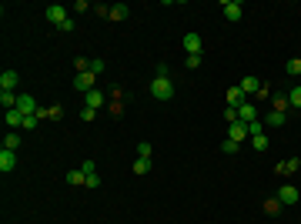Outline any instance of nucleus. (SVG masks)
<instances>
[{"instance_id": "10", "label": "nucleus", "mask_w": 301, "mask_h": 224, "mask_svg": "<svg viewBox=\"0 0 301 224\" xmlns=\"http://www.w3.org/2000/svg\"><path fill=\"white\" fill-rule=\"evenodd\" d=\"M238 121H245V124H251V121H258V107L251 101H245L241 107H238Z\"/></svg>"}, {"instance_id": "39", "label": "nucleus", "mask_w": 301, "mask_h": 224, "mask_svg": "<svg viewBox=\"0 0 301 224\" xmlns=\"http://www.w3.org/2000/svg\"><path fill=\"white\" fill-rule=\"evenodd\" d=\"M154 77H171V74H167V64H157V70H154Z\"/></svg>"}, {"instance_id": "21", "label": "nucleus", "mask_w": 301, "mask_h": 224, "mask_svg": "<svg viewBox=\"0 0 301 224\" xmlns=\"http://www.w3.org/2000/svg\"><path fill=\"white\" fill-rule=\"evenodd\" d=\"M288 104L295 107V111H301V84H295V87L288 90Z\"/></svg>"}, {"instance_id": "3", "label": "nucleus", "mask_w": 301, "mask_h": 224, "mask_svg": "<svg viewBox=\"0 0 301 224\" xmlns=\"http://www.w3.org/2000/svg\"><path fill=\"white\" fill-rule=\"evenodd\" d=\"M17 111H20L23 117H30V114H37V111H40V104L33 101L30 94H17Z\"/></svg>"}, {"instance_id": "20", "label": "nucleus", "mask_w": 301, "mask_h": 224, "mask_svg": "<svg viewBox=\"0 0 301 224\" xmlns=\"http://www.w3.org/2000/svg\"><path fill=\"white\" fill-rule=\"evenodd\" d=\"M84 97H87V107H94V111H97V107H104V94H100V90H87Z\"/></svg>"}, {"instance_id": "11", "label": "nucleus", "mask_w": 301, "mask_h": 224, "mask_svg": "<svg viewBox=\"0 0 301 224\" xmlns=\"http://www.w3.org/2000/svg\"><path fill=\"white\" fill-rule=\"evenodd\" d=\"M17 168V154H13V151H7V147H3V151H0V171H3V174H7V171H13Z\"/></svg>"}, {"instance_id": "15", "label": "nucleus", "mask_w": 301, "mask_h": 224, "mask_svg": "<svg viewBox=\"0 0 301 224\" xmlns=\"http://www.w3.org/2000/svg\"><path fill=\"white\" fill-rule=\"evenodd\" d=\"M238 87L245 90V97H248V94H261V80H258V77H245Z\"/></svg>"}, {"instance_id": "8", "label": "nucleus", "mask_w": 301, "mask_h": 224, "mask_svg": "<svg viewBox=\"0 0 301 224\" xmlns=\"http://www.w3.org/2000/svg\"><path fill=\"white\" fill-rule=\"evenodd\" d=\"M275 171H278L281 178H291L295 171H301V161H298V157H288V161H281V164H275Z\"/></svg>"}, {"instance_id": "29", "label": "nucleus", "mask_w": 301, "mask_h": 224, "mask_svg": "<svg viewBox=\"0 0 301 224\" xmlns=\"http://www.w3.org/2000/svg\"><path fill=\"white\" fill-rule=\"evenodd\" d=\"M281 208H285V204H281L278 198H271V201H265V211H268V214H278Z\"/></svg>"}, {"instance_id": "4", "label": "nucleus", "mask_w": 301, "mask_h": 224, "mask_svg": "<svg viewBox=\"0 0 301 224\" xmlns=\"http://www.w3.org/2000/svg\"><path fill=\"white\" fill-rule=\"evenodd\" d=\"M221 10H224V17L234 23V20H241V13H245V3H241V0H224Z\"/></svg>"}, {"instance_id": "40", "label": "nucleus", "mask_w": 301, "mask_h": 224, "mask_svg": "<svg viewBox=\"0 0 301 224\" xmlns=\"http://www.w3.org/2000/svg\"><path fill=\"white\" fill-rule=\"evenodd\" d=\"M80 171H84V174H94L97 168H94V161H84V164H80Z\"/></svg>"}, {"instance_id": "30", "label": "nucleus", "mask_w": 301, "mask_h": 224, "mask_svg": "<svg viewBox=\"0 0 301 224\" xmlns=\"http://www.w3.org/2000/svg\"><path fill=\"white\" fill-rule=\"evenodd\" d=\"M221 151H224V154H234V151H238V141H231V137H224V141H221Z\"/></svg>"}, {"instance_id": "27", "label": "nucleus", "mask_w": 301, "mask_h": 224, "mask_svg": "<svg viewBox=\"0 0 301 224\" xmlns=\"http://www.w3.org/2000/svg\"><path fill=\"white\" fill-rule=\"evenodd\" d=\"M265 131H268V127H265V121H251V124H248V134H251V137L265 134Z\"/></svg>"}, {"instance_id": "6", "label": "nucleus", "mask_w": 301, "mask_h": 224, "mask_svg": "<svg viewBox=\"0 0 301 224\" xmlns=\"http://www.w3.org/2000/svg\"><path fill=\"white\" fill-rule=\"evenodd\" d=\"M275 198H278L281 204H298V198H301V191L295 188V184H285V188H281L278 194H275Z\"/></svg>"}, {"instance_id": "7", "label": "nucleus", "mask_w": 301, "mask_h": 224, "mask_svg": "<svg viewBox=\"0 0 301 224\" xmlns=\"http://www.w3.org/2000/svg\"><path fill=\"white\" fill-rule=\"evenodd\" d=\"M94 80H97V74H90V70H84V74H74V87L77 90H94Z\"/></svg>"}, {"instance_id": "37", "label": "nucleus", "mask_w": 301, "mask_h": 224, "mask_svg": "<svg viewBox=\"0 0 301 224\" xmlns=\"http://www.w3.org/2000/svg\"><path fill=\"white\" fill-rule=\"evenodd\" d=\"M87 188H100V174H97V171L87 174Z\"/></svg>"}, {"instance_id": "35", "label": "nucleus", "mask_w": 301, "mask_h": 224, "mask_svg": "<svg viewBox=\"0 0 301 224\" xmlns=\"http://www.w3.org/2000/svg\"><path fill=\"white\" fill-rule=\"evenodd\" d=\"M104 67H107V64H104L100 57H97V60H90V74H104Z\"/></svg>"}, {"instance_id": "23", "label": "nucleus", "mask_w": 301, "mask_h": 224, "mask_svg": "<svg viewBox=\"0 0 301 224\" xmlns=\"http://www.w3.org/2000/svg\"><path fill=\"white\" fill-rule=\"evenodd\" d=\"M7 127H23V114L13 107V111H7Z\"/></svg>"}, {"instance_id": "25", "label": "nucleus", "mask_w": 301, "mask_h": 224, "mask_svg": "<svg viewBox=\"0 0 301 224\" xmlns=\"http://www.w3.org/2000/svg\"><path fill=\"white\" fill-rule=\"evenodd\" d=\"M285 70H288L291 77H298V74H301V57H291L288 64H285Z\"/></svg>"}, {"instance_id": "36", "label": "nucleus", "mask_w": 301, "mask_h": 224, "mask_svg": "<svg viewBox=\"0 0 301 224\" xmlns=\"http://www.w3.org/2000/svg\"><path fill=\"white\" fill-rule=\"evenodd\" d=\"M224 121H228V124L238 121V107H224Z\"/></svg>"}, {"instance_id": "34", "label": "nucleus", "mask_w": 301, "mask_h": 224, "mask_svg": "<svg viewBox=\"0 0 301 224\" xmlns=\"http://www.w3.org/2000/svg\"><path fill=\"white\" fill-rule=\"evenodd\" d=\"M151 154H154L151 144H137V157H147V161H151Z\"/></svg>"}, {"instance_id": "2", "label": "nucleus", "mask_w": 301, "mask_h": 224, "mask_svg": "<svg viewBox=\"0 0 301 224\" xmlns=\"http://www.w3.org/2000/svg\"><path fill=\"white\" fill-rule=\"evenodd\" d=\"M44 17H47V23H54V27H60V23H64L67 17H70V13H67V7H60V3H50V7L44 10Z\"/></svg>"}, {"instance_id": "18", "label": "nucleus", "mask_w": 301, "mask_h": 224, "mask_svg": "<svg viewBox=\"0 0 301 224\" xmlns=\"http://www.w3.org/2000/svg\"><path fill=\"white\" fill-rule=\"evenodd\" d=\"M67 184H70V188H80V184H87V174H84V171H67Z\"/></svg>"}, {"instance_id": "12", "label": "nucleus", "mask_w": 301, "mask_h": 224, "mask_svg": "<svg viewBox=\"0 0 301 224\" xmlns=\"http://www.w3.org/2000/svg\"><path fill=\"white\" fill-rule=\"evenodd\" d=\"M107 17L111 20H127L131 17V7L127 3H114V7H107Z\"/></svg>"}, {"instance_id": "1", "label": "nucleus", "mask_w": 301, "mask_h": 224, "mask_svg": "<svg viewBox=\"0 0 301 224\" xmlns=\"http://www.w3.org/2000/svg\"><path fill=\"white\" fill-rule=\"evenodd\" d=\"M151 97H154V101H171V97H174L171 77H154L151 80Z\"/></svg>"}, {"instance_id": "22", "label": "nucleus", "mask_w": 301, "mask_h": 224, "mask_svg": "<svg viewBox=\"0 0 301 224\" xmlns=\"http://www.w3.org/2000/svg\"><path fill=\"white\" fill-rule=\"evenodd\" d=\"M288 107H291V104H288V94H275V101H271V111H281V114H285Z\"/></svg>"}, {"instance_id": "17", "label": "nucleus", "mask_w": 301, "mask_h": 224, "mask_svg": "<svg viewBox=\"0 0 301 224\" xmlns=\"http://www.w3.org/2000/svg\"><path fill=\"white\" fill-rule=\"evenodd\" d=\"M0 107H3V111H13V107H17V94H13V90H0Z\"/></svg>"}, {"instance_id": "32", "label": "nucleus", "mask_w": 301, "mask_h": 224, "mask_svg": "<svg viewBox=\"0 0 301 224\" xmlns=\"http://www.w3.org/2000/svg\"><path fill=\"white\" fill-rule=\"evenodd\" d=\"M80 117H84V121H94V117H97V111H94V107H87V104H84V107H80Z\"/></svg>"}, {"instance_id": "13", "label": "nucleus", "mask_w": 301, "mask_h": 224, "mask_svg": "<svg viewBox=\"0 0 301 224\" xmlns=\"http://www.w3.org/2000/svg\"><path fill=\"white\" fill-rule=\"evenodd\" d=\"M17 84H20L17 70H3V74H0V90H13Z\"/></svg>"}, {"instance_id": "26", "label": "nucleus", "mask_w": 301, "mask_h": 224, "mask_svg": "<svg viewBox=\"0 0 301 224\" xmlns=\"http://www.w3.org/2000/svg\"><path fill=\"white\" fill-rule=\"evenodd\" d=\"M3 147H7V151H17V147H20V134H13L10 131V134L3 137Z\"/></svg>"}, {"instance_id": "28", "label": "nucleus", "mask_w": 301, "mask_h": 224, "mask_svg": "<svg viewBox=\"0 0 301 224\" xmlns=\"http://www.w3.org/2000/svg\"><path fill=\"white\" fill-rule=\"evenodd\" d=\"M251 147H255V151H268V134H258V137H251Z\"/></svg>"}, {"instance_id": "19", "label": "nucleus", "mask_w": 301, "mask_h": 224, "mask_svg": "<svg viewBox=\"0 0 301 224\" xmlns=\"http://www.w3.org/2000/svg\"><path fill=\"white\" fill-rule=\"evenodd\" d=\"M285 121H288V114H281V111H271V114L265 117V127H281Z\"/></svg>"}, {"instance_id": "14", "label": "nucleus", "mask_w": 301, "mask_h": 224, "mask_svg": "<svg viewBox=\"0 0 301 224\" xmlns=\"http://www.w3.org/2000/svg\"><path fill=\"white\" fill-rule=\"evenodd\" d=\"M248 97H245V90L241 87H228V107H241Z\"/></svg>"}, {"instance_id": "24", "label": "nucleus", "mask_w": 301, "mask_h": 224, "mask_svg": "<svg viewBox=\"0 0 301 224\" xmlns=\"http://www.w3.org/2000/svg\"><path fill=\"white\" fill-rule=\"evenodd\" d=\"M131 171H134V174H147V171H151V161H147V157H137Z\"/></svg>"}, {"instance_id": "31", "label": "nucleus", "mask_w": 301, "mask_h": 224, "mask_svg": "<svg viewBox=\"0 0 301 224\" xmlns=\"http://www.w3.org/2000/svg\"><path fill=\"white\" fill-rule=\"evenodd\" d=\"M37 124H40V117H37V114H30V117H23V131H33Z\"/></svg>"}, {"instance_id": "38", "label": "nucleus", "mask_w": 301, "mask_h": 224, "mask_svg": "<svg viewBox=\"0 0 301 224\" xmlns=\"http://www.w3.org/2000/svg\"><path fill=\"white\" fill-rule=\"evenodd\" d=\"M60 30H64V34H70V30H74V17H67V20L60 23Z\"/></svg>"}, {"instance_id": "5", "label": "nucleus", "mask_w": 301, "mask_h": 224, "mask_svg": "<svg viewBox=\"0 0 301 224\" xmlns=\"http://www.w3.org/2000/svg\"><path fill=\"white\" fill-rule=\"evenodd\" d=\"M228 137H231V141H238V144H245L248 137V124L245 121H234V124H228Z\"/></svg>"}, {"instance_id": "16", "label": "nucleus", "mask_w": 301, "mask_h": 224, "mask_svg": "<svg viewBox=\"0 0 301 224\" xmlns=\"http://www.w3.org/2000/svg\"><path fill=\"white\" fill-rule=\"evenodd\" d=\"M37 117H47V121H60V117H64V107H40V111H37Z\"/></svg>"}, {"instance_id": "9", "label": "nucleus", "mask_w": 301, "mask_h": 224, "mask_svg": "<svg viewBox=\"0 0 301 224\" xmlns=\"http://www.w3.org/2000/svg\"><path fill=\"white\" fill-rule=\"evenodd\" d=\"M181 44H184V54H201V50H204V40H201V37L198 34H188V37H184V40H181Z\"/></svg>"}, {"instance_id": "33", "label": "nucleus", "mask_w": 301, "mask_h": 224, "mask_svg": "<svg viewBox=\"0 0 301 224\" xmlns=\"http://www.w3.org/2000/svg\"><path fill=\"white\" fill-rule=\"evenodd\" d=\"M184 67H201V54H191V57H184Z\"/></svg>"}]
</instances>
